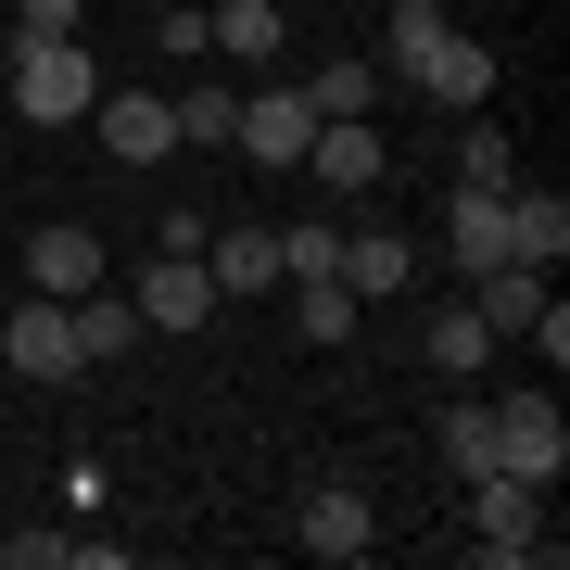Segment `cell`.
<instances>
[{
  "label": "cell",
  "mask_w": 570,
  "mask_h": 570,
  "mask_svg": "<svg viewBox=\"0 0 570 570\" xmlns=\"http://www.w3.org/2000/svg\"><path fill=\"white\" fill-rule=\"evenodd\" d=\"M469 558H494V570L546 558V494L508 482V469H469Z\"/></svg>",
  "instance_id": "cell-3"
},
{
  "label": "cell",
  "mask_w": 570,
  "mask_h": 570,
  "mask_svg": "<svg viewBox=\"0 0 570 570\" xmlns=\"http://www.w3.org/2000/svg\"><path fill=\"white\" fill-rule=\"evenodd\" d=\"M469 305H482V330H494V343H508V330L532 343V330L558 317V292H546V266H482V292H469Z\"/></svg>",
  "instance_id": "cell-16"
},
{
  "label": "cell",
  "mask_w": 570,
  "mask_h": 570,
  "mask_svg": "<svg viewBox=\"0 0 570 570\" xmlns=\"http://www.w3.org/2000/svg\"><path fill=\"white\" fill-rule=\"evenodd\" d=\"M305 140H317V102L266 77L254 102H242V140H228V153H242V165H305Z\"/></svg>",
  "instance_id": "cell-8"
},
{
  "label": "cell",
  "mask_w": 570,
  "mask_h": 570,
  "mask_svg": "<svg viewBox=\"0 0 570 570\" xmlns=\"http://www.w3.org/2000/svg\"><path fill=\"white\" fill-rule=\"evenodd\" d=\"M89 127H102L115 165H165V153H178V115H165L153 89H102V102H89Z\"/></svg>",
  "instance_id": "cell-12"
},
{
  "label": "cell",
  "mask_w": 570,
  "mask_h": 570,
  "mask_svg": "<svg viewBox=\"0 0 570 570\" xmlns=\"http://www.w3.org/2000/svg\"><path fill=\"white\" fill-rule=\"evenodd\" d=\"M204 279H216V305H254V292H279V228H204Z\"/></svg>",
  "instance_id": "cell-10"
},
{
  "label": "cell",
  "mask_w": 570,
  "mask_h": 570,
  "mask_svg": "<svg viewBox=\"0 0 570 570\" xmlns=\"http://www.w3.org/2000/svg\"><path fill=\"white\" fill-rule=\"evenodd\" d=\"M558 254H570V190L558 178H508V266H546L558 279Z\"/></svg>",
  "instance_id": "cell-9"
},
{
  "label": "cell",
  "mask_w": 570,
  "mask_h": 570,
  "mask_svg": "<svg viewBox=\"0 0 570 570\" xmlns=\"http://www.w3.org/2000/svg\"><path fill=\"white\" fill-rule=\"evenodd\" d=\"M444 456H456V469H494V406H482V393L444 406Z\"/></svg>",
  "instance_id": "cell-23"
},
{
  "label": "cell",
  "mask_w": 570,
  "mask_h": 570,
  "mask_svg": "<svg viewBox=\"0 0 570 570\" xmlns=\"http://www.w3.org/2000/svg\"><path fill=\"white\" fill-rule=\"evenodd\" d=\"M292 546H305V558H367V546H381V520H367V494H355V482H330V494H305Z\"/></svg>",
  "instance_id": "cell-15"
},
{
  "label": "cell",
  "mask_w": 570,
  "mask_h": 570,
  "mask_svg": "<svg viewBox=\"0 0 570 570\" xmlns=\"http://www.w3.org/2000/svg\"><path fill=\"white\" fill-rule=\"evenodd\" d=\"M63 317H77V367H102V355H127V343H140V305H127L115 279H102V292H77Z\"/></svg>",
  "instance_id": "cell-18"
},
{
  "label": "cell",
  "mask_w": 570,
  "mask_h": 570,
  "mask_svg": "<svg viewBox=\"0 0 570 570\" xmlns=\"http://www.w3.org/2000/svg\"><path fill=\"white\" fill-rule=\"evenodd\" d=\"M292 330L305 343H355V292L343 279H292Z\"/></svg>",
  "instance_id": "cell-22"
},
{
  "label": "cell",
  "mask_w": 570,
  "mask_h": 570,
  "mask_svg": "<svg viewBox=\"0 0 570 570\" xmlns=\"http://www.w3.org/2000/svg\"><path fill=\"white\" fill-rule=\"evenodd\" d=\"M115 254L102 228H26V292H51V305H77V292H102Z\"/></svg>",
  "instance_id": "cell-7"
},
{
  "label": "cell",
  "mask_w": 570,
  "mask_h": 570,
  "mask_svg": "<svg viewBox=\"0 0 570 570\" xmlns=\"http://www.w3.org/2000/svg\"><path fill=\"white\" fill-rule=\"evenodd\" d=\"M343 292H355V305L419 292V242H393V228H343Z\"/></svg>",
  "instance_id": "cell-14"
},
{
  "label": "cell",
  "mask_w": 570,
  "mask_h": 570,
  "mask_svg": "<svg viewBox=\"0 0 570 570\" xmlns=\"http://www.w3.org/2000/svg\"><path fill=\"white\" fill-rule=\"evenodd\" d=\"M482 355H494L482 305H444V317H431V367H444V381H482Z\"/></svg>",
  "instance_id": "cell-21"
},
{
  "label": "cell",
  "mask_w": 570,
  "mask_h": 570,
  "mask_svg": "<svg viewBox=\"0 0 570 570\" xmlns=\"http://www.w3.org/2000/svg\"><path fill=\"white\" fill-rule=\"evenodd\" d=\"M494 469L532 494H558V469H570V419H558V393H508L494 406Z\"/></svg>",
  "instance_id": "cell-4"
},
{
  "label": "cell",
  "mask_w": 570,
  "mask_h": 570,
  "mask_svg": "<svg viewBox=\"0 0 570 570\" xmlns=\"http://www.w3.org/2000/svg\"><path fill=\"white\" fill-rule=\"evenodd\" d=\"M0 367H13L26 393H51V381H77V317H63L51 292H26V305L0 317Z\"/></svg>",
  "instance_id": "cell-5"
},
{
  "label": "cell",
  "mask_w": 570,
  "mask_h": 570,
  "mask_svg": "<svg viewBox=\"0 0 570 570\" xmlns=\"http://www.w3.org/2000/svg\"><path fill=\"white\" fill-rule=\"evenodd\" d=\"M305 178L355 204V190H381V178H393V153H381V127H367V115H317V140H305Z\"/></svg>",
  "instance_id": "cell-6"
},
{
  "label": "cell",
  "mask_w": 570,
  "mask_h": 570,
  "mask_svg": "<svg viewBox=\"0 0 570 570\" xmlns=\"http://www.w3.org/2000/svg\"><path fill=\"white\" fill-rule=\"evenodd\" d=\"M305 102L317 115H367V102H381V63H367V51H330L317 77H305Z\"/></svg>",
  "instance_id": "cell-20"
},
{
  "label": "cell",
  "mask_w": 570,
  "mask_h": 570,
  "mask_svg": "<svg viewBox=\"0 0 570 570\" xmlns=\"http://www.w3.org/2000/svg\"><path fill=\"white\" fill-rule=\"evenodd\" d=\"M444 266H469V279H482V266H508V190H444Z\"/></svg>",
  "instance_id": "cell-13"
},
{
  "label": "cell",
  "mask_w": 570,
  "mask_h": 570,
  "mask_svg": "<svg viewBox=\"0 0 570 570\" xmlns=\"http://www.w3.org/2000/svg\"><path fill=\"white\" fill-rule=\"evenodd\" d=\"M279 279H343V228H279Z\"/></svg>",
  "instance_id": "cell-25"
},
{
  "label": "cell",
  "mask_w": 570,
  "mask_h": 570,
  "mask_svg": "<svg viewBox=\"0 0 570 570\" xmlns=\"http://www.w3.org/2000/svg\"><path fill=\"white\" fill-rule=\"evenodd\" d=\"M456 178L469 190H508L520 165H508V127H456Z\"/></svg>",
  "instance_id": "cell-24"
},
{
  "label": "cell",
  "mask_w": 570,
  "mask_h": 570,
  "mask_svg": "<svg viewBox=\"0 0 570 570\" xmlns=\"http://www.w3.org/2000/svg\"><path fill=\"white\" fill-rule=\"evenodd\" d=\"M165 115H178V140H204V153H228V140H242V89H228V77H190Z\"/></svg>",
  "instance_id": "cell-19"
},
{
  "label": "cell",
  "mask_w": 570,
  "mask_h": 570,
  "mask_svg": "<svg viewBox=\"0 0 570 570\" xmlns=\"http://www.w3.org/2000/svg\"><path fill=\"white\" fill-rule=\"evenodd\" d=\"M127 305H140V330H204L216 317V279H204V254H153Z\"/></svg>",
  "instance_id": "cell-11"
},
{
  "label": "cell",
  "mask_w": 570,
  "mask_h": 570,
  "mask_svg": "<svg viewBox=\"0 0 570 570\" xmlns=\"http://www.w3.org/2000/svg\"><path fill=\"white\" fill-rule=\"evenodd\" d=\"M89 102H102V77H89L77 39H13V115L26 127H77Z\"/></svg>",
  "instance_id": "cell-2"
},
{
  "label": "cell",
  "mask_w": 570,
  "mask_h": 570,
  "mask_svg": "<svg viewBox=\"0 0 570 570\" xmlns=\"http://www.w3.org/2000/svg\"><path fill=\"white\" fill-rule=\"evenodd\" d=\"M77 13H89V0H13V26H26V39H77Z\"/></svg>",
  "instance_id": "cell-26"
},
{
  "label": "cell",
  "mask_w": 570,
  "mask_h": 570,
  "mask_svg": "<svg viewBox=\"0 0 570 570\" xmlns=\"http://www.w3.org/2000/svg\"><path fill=\"white\" fill-rule=\"evenodd\" d=\"M367 63H381V89H419V102H444V115L494 102V51L469 39V26H444V0H393Z\"/></svg>",
  "instance_id": "cell-1"
},
{
  "label": "cell",
  "mask_w": 570,
  "mask_h": 570,
  "mask_svg": "<svg viewBox=\"0 0 570 570\" xmlns=\"http://www.w3.org/2000/svg\"><path fill=\"white\" fill-rule=\"evenodd\" d=\"M204 51H228V63H279V51H292V13H279V0H216V13H204Z\"/></svg>",
  "instance_id": "cell-17"
}]
</instances>
